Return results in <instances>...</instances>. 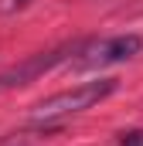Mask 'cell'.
Returning a JSON list of instances; mask_svg holds the SVG:
<instances>
[{
    "mask_svg": "<svg viewBox=\"0 0 143 146\" xmlns=\"http://www.w3.org/2000/svg\"><path fill=\"white\" fill-rule=\"evenodd\" d=\"M24 3H31V0H14V7H24Z\"/></svg>",
    "mask_w": 143,
    "mask_h": 146,
    "instance_id": "obj_5",
    "label": "cell"
},
{
    "mask_svg": "<svg viewBox=\"0 0 143 146\" xmlns=\"http://www.w3.org/2000/svg\"><path fill=\"white\" fill-rule=\"evenodd\" d=\"M75 51H78V44H65V48H55V51H48V54H34V58L21 61L17 68H10V72H3V75H0V92H10V88H21V85L34 82L37 75L51 72L55 65H61V61H65V54H75Z\"/></svg>",
    "mask_w": 143,
    "mask_h": 146,
    "instance_id": "obj_3",
    "label": "cell"
},
{
    "mask_svg": "<svg viewBox=\"0 0 143 146\" xmlns=\"http://www.w3.org/2000/svg\"><path fill=\"white\" fill-rule=\"evenodd\" d=\"M116 92V78H99V82H85V85H75L68 92H58L44 102L34 106V122H55V119H65V115H75V112L92 109L96 102H102L106 95Z\"/></svg>",
    "mask_w": 143,
    "mask_h": 146,
    "instance_id": "obj_1",
    "label": "cell"
},
{
    "mask_svg": "<svg viewBox=\"0 0 143 146\" xmlns=\"http://www.w3.org/2000/svg\"><path fill=\"white\" fill-rule=\"evenodd\" d=\"M119 143H123V146H143V133H140V129H130V133L119 136Z\"/></svg>",
    "mask_w": 143,
    "mask_h": 146,
    "instance_id": "obj_4",
    "label": "cell"
},
{
    "mask_svg": "<svg viewBox=\"0 0 143 146\" xmlns=\"http://www.w3.org/2000/svg\"><path fill=\"white\" fill-rule=\"evenodd\" d=\"M143 48L140 34H116L106 41H89V44H78V54L75 58V68H102V65H119V61H130L136 58Z\"/></svg>",
    "mask_w": 143,
    "mask_h": 146,
    "instance_id": "obj_2",
    "label": "cell"
}]
</instances>
